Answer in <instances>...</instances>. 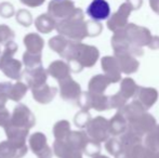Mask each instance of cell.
<instances>
[{"label": "cell", "mask_w": 159, "mask_h": 158, "mask_svg": "<svg viewBox=\"0 0 159 158\" xmlns=\"http://www.w3.org/2000/svg\"><path fill=\"white\" fill-rule=\"evenodd\" d=\"M87 14L94 21H104L111 15V7L106 0H93L87 9Z\"/></svg>", "instance_id": "1"}]
</instances>
